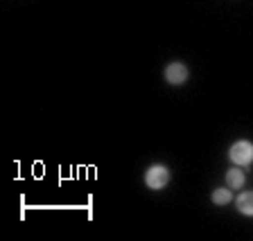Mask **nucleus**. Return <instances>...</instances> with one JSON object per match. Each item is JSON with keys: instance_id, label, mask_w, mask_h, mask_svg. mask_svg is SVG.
<instances>
[{"instance_id": "1", "label": "nucleus", "mask_w": 253, "mask_h": 241, "mask_svg": "<svg viewBox=\"0 0 253 241\" xmlns=\"http://www.w3.org/2000/svg\"><path fill=\"white\" fill-rule=\"evenodd\" d=\"M228 156H231V160L235 165H249L253 160V144L247 140L235 142L231 147V151H228Z\"/></svg>"}, {"instance_id": "2", "label": "nucleus", "mask_w": 253, "mask_h": 241, "mask_svg": "<svg viewBox=\"0 0 253 241\" xmlns=\"http://www.w3.org/2000/svg\"><path fill=\"white\" fill-rule=\"evenodd\" d=\"M145 180H147V185L152 189H161L168 185L169 180V172L165 167H161V165H154V167L147 169V173H145Z\"/></svg>"}, {"instance_id": "3", "label": "nucleus", "mask_w": 253, "mask_h": 241, "mask_svg": "<svg viewBox=\"0 0 253 241\" xmlns=\"http://www.w3.org/2000/svg\"><path fill=\"white\" fill-rule=\"evenodd\" d=\"M165 79L174 86L183 84L185 79H188V68H185L183 63H169L168 70H165Z\"/></svg>"}, {"instance_id": "4", "label": "nucleus", "mask_w": 253, "mask_h": 241, "mask_svg": "<svg viewBox=\"0 0 253 241\" xmlns=\"http://www.w3.org/2000/svg\"><path fill=\"white\" fill-rule=\"evenodd\" d=\"M237 210L247 216H253V192H244L237 196Z\"/></svg>"}, {"instance_id": "5", "label": "nucleus", "mask_w": 253, "mask_h": 241, "mask_svg": "<svg viewBox=\"0 0 253 241\" xmlns=\"http://www.w3.org/2000/svg\"><path fill=\"white\" fill-rule=\"evenodd\" d=\"M226 180H228V187L240 189L244 185V172H242V169H237V167L228 169V172H226Z\"/></svg>"}, {"instance_id": "6", "label": "nucleus", "mask_w": 253, "mask_h": 241, "mask_svg": "<svg viewBox=\"0 0 253 241\" xmlns=\"http://www.w3.org/2000/svg\"><path fill=\"white\" fill-rule=\"evenodd\" d=\"M231 199L233 196L228 189H215V192H212V203H217V205H226Z\"/></svg>"}]
</instances>
